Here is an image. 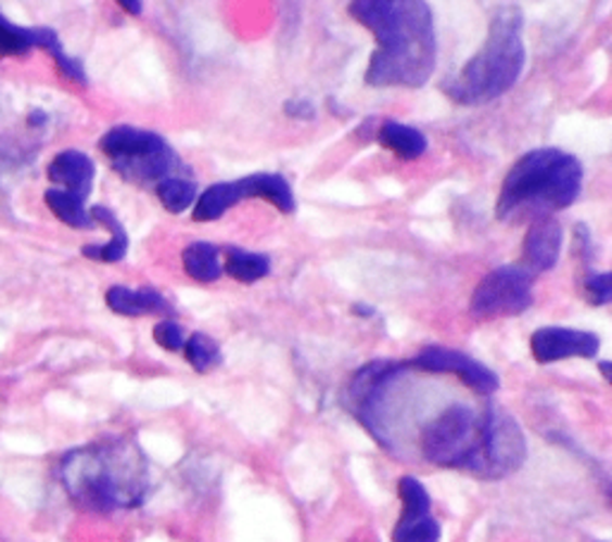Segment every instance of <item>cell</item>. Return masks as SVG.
<instances>
[{
	"label": "cell",
	"mask_w": 612,
	"mask_h": 542,
	"mask_svg": "<svg viewBox=\"0 0 612 542\" xmlns=\"http://www.w3.org/2000/svg\"><path fill=\"white\" fill-rule=\"evenodd\" d=\"M349 13L375 37L367 85L375 89L426 85L435 69V27L429 3L421 0H355Z\"/></svg>",
	"instance_id": "6da1fadb"
},
{
	"label": "cell",
	"mask_w": 612,
	"mask_h": 542,
	"mask_svg": "<svg viewBox=\"0 0 612 542\" xmlns=\"http://www.w3.org/2000/svg\"><path fill=\"white\" fill-rule=\"evenodd\" d=\"M63 488L87 512H120L144 504L151 490L149 459L135 440L111 438L67 452L61 462Z\"/></svg>",
	"instance_id": "7a4b0ae2"
},
{
	"label": "cell",
	"mask_w": 612,
	"mask_h": 542,
	"mask_svg": "<svg viewBox=\"0 0 612 542\" xmlns=\"http://www.w3.org/2000/svg\"><path fill=\"white\" fill-rule=\"evenodd\" d=\"M582 184L584 168L579 158L556 146L534 149L505 175L496 218L508 225L550 218V214L570 208L579 198Z\"/></svg>",
	"instance_id": "3957f363"
},
{
	"label": "cell",
	"mask_w": 612,
	"mask_h": 542,
	"mask_svg": "<svg viewBox=\"0 0 612 542\" xmlns=\"http://www.w3.org/2000/svg\"><path fill=\"white\" fill-rule=\"evenodd\" d=\"M522 25L520 5H498L484 49L443 79L441 91L445 96L457 105H484L508 93L520 79L526 61Z\"/></svg>",
	"instance_id": "277c9868"
},
{
	"label": "cell",
	"mask_w": 612,
	"mask_h": 542,
	"mask_svg": "<svg viewBox=\"0 0 612 542\" xmlns=\"http://www.w3.org/2000/svg\"><path fill=\"white\" fill-rule=\"evenodd\" d=\"M111 168L132 184H161L170 177H190L192 170L166 139L149 129L117 125L99 141Z\"/></svg>",
	"instance_id": "5b68a950"
},
{
	"label": "cell",
	"mask_w": 612,
	"mask_h": 542,
	"mask_svg": "<svg viewBox=\"0 0 612 542\" xmlns=\"http://www.w3.org/2000/svg\"><path fill=\"white\" fill-rule=\"evenodd\" d=\"M486 438V409L452 404L426 421L419 430V452L429 464L462 468L476 476Z\"/></svg>",
	"instance_id": "8992f818"
},
{
	"label": "cell",
	"mask_w": 612,
	"mask_h": 542,
	"mask_svg": "<svg viewBox=\"0 0 612 542\" xmlns=\"http://www.w3.org/2000/svg\"><path fill=\"white\" fill-rule=\"evenodd\" d=\"M405 371L407 363L373 361L355 373L345 395L347 409L357 416L361 426L371 433V438L391 452H395L393 390L395 385L403 380Z\"/></svg>",
	"instance_id": "52a82bcc"
},
{
	"label": "cell",
	"mask_w": 612,
	"mask_h": 542,
	"mask_svg": "<svg viewBox=\"0 0 612 542\" xmlns=\"http://www.w3.org/2000/svg\"><path fill=\"white\" fill-rule=\"evenodd\" d=\"M244 198H264L273 204L280 214H294L297 202H294L292 186L282 175L273 172H256L234 182L211 184L208 190L196 198L192 218L196 222H214L238 206Z\"/></svg>",
	"instance_id": "ba28073f"
},
{
	"label": "cell",
	"mask_w": 612,
	"mask_h": 542,
	"mask_svg": "<svg viewBox=\"0 0 612 542\" xmlns=\"http://www.w3.org/2000/svg\"><path fill=\"white\" fill-rule=\"evenodd\" d=\"M534 304V275L522 266H500L479 282L472 294V315L476 321L520 315Z\"/></svg>",
	"instance_id": "9c48e42d"
},
{
	"label": "cell",
	"mask_w": 612,
	"mask_h": 542,
	"mask_svg": "<svg viewBox=\"0 0 612 542\" xmlns=\"http://www.w3.org/2000/svg\"><path fill=\"white\" fill-rule=\"evenodd\" d=\"M526 462V438L508 411L486 406V438L476 478L500 480L512 476Z\"/></svg>",
	"instance_id": "30bf717a"
},
{
	"label": "cell",
	"mask_w": 612,
	"mask_h": 542,
	"mask_svg": "<svg viewBox=\"0 0 612 542\" xmlns=\"http://www.w3.org/2000/svg\"><path fill=\"white\" fill-rule=\"evenodd\" d=\"M407 366L426 371V373H452L462 380L469 390L476 395H493L500 387L498 375L484 363L469 357L464 351L447 347H426L421 349Z\"/></svg>",
	"instance_id": "8fae6325"
},
{
	"label": "cell",
	"mask_w": 612,
	"mask_h": 542,
	"mask_svg": "<svg viewBox=\"0 0 612 542\" xmlns=\"http://www.w3.org/2000/svg\"><path fill=\"white\" fill-rule=\"evenodd\" d=\"M600 351V339L586 330L538 327L532 335V353L538 363H556L564 359H594Z\"/></svg>",
	"instance_id": "7c38bea8"
},
{
	"label": "cell",
	"mask_w": 612,
	"mask_h": 542,
	"mask_svg": "<svg viewBox=\"0 0 612 542\" xmlns=\"http://www.w3.org/2000/svg\"><path fill=\"white\" fill-rule=\"evenodd\" d=\"M562 251V228L558 220L540 218L526 230L522 261L528 273H548L558 266Z\"/></svg>",
	"instance_id": "4fadbf2b"
},
{
	"label": "cell",
	"mask_w": 612,
	"mask_h": 542,
	"mask_svg": "<svg viewBox=\"0 0 612 542\" xmlns=\"http://www.w3.org/2000/svg\"><path fill=\"white\" fill-rule=\"evenodd\" d=\"M93 177H97V165L81 151H63L49 165V180L55 184V190H63L67 194L77 196L79 202L91 194Z\"/></svg>",
	"instance_id": "5bb4252c"
},
{
	"label": "cell",
	"mask_w": 612,
	"mask_h": 542,
	"mask_svg": "<svg viewBox=\"0 0 612 542\" xmlns=\"http://www.w3.org/2000/svg\"><path fill=\"white\" fill-rule=\"evenodd\" d=\"M105 304H109L111 311L120 313V315H129V318L146 315V313H163V315L173 313L170 301L163 297L161 292L151 289V287L129 289L123 285H115L105 292Z\"/></svg>",
	"instance_id": "9a60e30c"
},
{
	"label": "cell",
	"mask_w": 612,
	"mask_h": 542,
	"mask_svg": "<svg viewBox=\"0 0 612 542\" xmlns=\"http://www.w3.org/2000/svg\"><path fill=\"white\" fill-rule=\"evenodd\" d=\"M89 216L93 222H101L103 228L111 230V242L105 244H89L81 249L87 258L99 263H120L123 258L127 256V246H129V237L123 228V222L117 220V216L109 206H93L89 210Z\"/></svg>",
	"instance_id": "2e32d148"
},
{
	"label": "cell",
	"mask_w": 612,
	"mask_h": 542,
	"mask_svg": "<svg viewBox=\"0 0 612 542\" xmlns=\"http://www.w3.org/2000/svg\"><path fill=\"white\" fill-rule=\"evenodd\" d=\"M55 41L61 39H58V34L49 27H20L15 22L0 15V53L3 55H22L37 49V46L49 51Z\"/></svg>",
	"instance_id": "e0dca14e"
},
{
	"label": "cell",
	"mask_w": 612,
	"mask_h": 542,
	"mask_svg": "<svg viewBox=\"0 0 612 542\" xmlns=\"http://www.w3.org/2000/svg\"><path fill=\"white\" fill-rule=\"evenodd\" d=\"M379 144L403 160H415L423 156L429 149V141L417 127H409L395 120H383L379 125Z\"/></svg>",
	"instance_id": "ac0fdd59"
},
{
	"label": "cell",
	"mask_w": 612,
	"mask_h": 542,
	"mask_svg": "<svg viewBox=\"0 0 612 542\" xmlns=\"http://www.w3.org/2000/svg\"><path fill=\"white\" fill-rule=\"evenodd\" d=\"M184 273L196 282H216L222 275L218 246L211 242H192L182 251Z\"/></svg>",
	"instance_id": "d6986e66"
},
{
	"label": "cell",
	"mask_w": 612,
	"mask_h": 542,
	"mask_svg": "<svg viewBox=\"0 0 612 542\" xmlns=\"http://www.w3.org/2000/svg\"><path fill=\"white\" fill-rule=\"evenodd\" d=\"M43 202L53 210V216L65 222L67 228H75V230H91L93 228V220L89 216V210L85 208V202H79L77 196L67 194L63 190H49L43 194Z\"/></svg>",
	"instance_id": "ffe728a7"
},
{
	"label": "cell",
	"mask_w": 612,
	"mask_h": 542,
	"mask_svg": "<svg viewBox=\"0 0 612 542\" xmlns=\"http://www.w3.org/2000/svg\"><path fill=\"white\" fill-rule=\"evenodd\" d=\"M226 273L232 280L244 282V285H252V282H258L270 273V261L264 254L244 251V249H238V246H230L228 258H226Z\"/></svg>",
	"instance_id": "44dd1931"
},
{
	"label": "cell",
	"mask_w": 612,
	"mask_h": 542,
	"mask_svg": "<svg viewBox=\"0 0 612 542\" xmlns=\"http://www.w3.org/2000/svg\"><path fill=\"white\" fill-rule=\"evenodd\" d=\"M441 524L431 514H403L395 526L393 542H438Z\"/></svg>",
	"instance_id": "7402d4cb"
},
{
	"label": "cell",
	"mask_w": 612,
	"mask_h": 542,
	"mask_svg": "<svg viewBox=\"0 0 612 542\" xmlns=\"http://www.w3.org/2000/svg\"><path fill=\"white\" fill-rule=\"evenodd\" d=\"M156 196L168 214H184L196 204V184L187 177H170V180L156 184Z\"/></svg>",
	"instance_id": "603a6c76"
},
{
	"label": "cell",
	"mask_w": 612,
	"mask_h": 542,
	"mask_svg": "<svg viewBox=\"0 0 612 542\" xmlns=\"http://www.w3.org/2000/svg\"><path fill=\"white\" fill-rule=\"evenodd\" d=\"M184 359L196 373H206L222 363V351L214 337L194 333L184 341Z\"/></svg>",
	"instance_id": "cb8c5ba5"
},
{
	"label": "cell",
	"mask_w": 612,
	"mask_h": 542,
	"mask_svg": "<svg viewBox=\"0 0 612 542\" xmlns=\"http://www.w3.org/2000/svg\"><path fill=\"white\" fill-rule=\"evenodd\" d=\"M397 494L405 506L403 514H431L429 492L415 476H403L397 480Z\"/></svg>",
	"instance_id": "d4e9b609"
},
{
	"label": "cell",
	"mask_w": 612,
	"mask_h": 542,
	"mask_svg": "<svg viewBox=\"0 0 612 542\" xmlns=\"http://www.w3.org/2000/svg\"><path fill=\"white\" fill-rule=\"evenodd\" d=\"M153 339H156V345L166 351H180L184 349L187 341L182 325L178 321H173V318H166V321L153 325Z\"/></svg>",
	"instance_id": "484cf974"
},
{
	"label": "cell",
	"mask_w": 612,
	"mask_h": 542,
	"mask_svg": "<svg viewBox=\"0 0 612 542\" xmlns=\"http://www.w3.org/2000/svg\"><path fill=\"white\" fill-rule=\"evenodd\" d=\"M584 287H586L588 304H594V306L610 304V299H612V275L610 273L588 275L586 282H584Z\"/></svg>",
	"instance_id": "4316f807"
},
{
	"label": "cell",
	"mask_w": 612,
	"mask_h": 542,
	"mask_svg": "<svg viewBox=\"0 0 612 542\" xmlns=\"http://www.w3.org/2000/svg\"><path fill=\"white\" fill-rule=\"evenodd\" d=\"M282 111H285V115L294 117V120H314V117H316L314 105L309 101H302V99L285 101Z\"/></svg>",
	"instance_id": "83f0119b"
},
{
	"label": "cell",
	"mask_w": 612,
	"mask_h": 542,
	"mask_svg": "<svg viewBox=\"0 0 612 542\" xmlns=\"http://www.w3.org/2000/svg\"><path fill=\"white\" fill-rule=\"evenodd\" d=\"M120 8L127 10L129 15H141V8H144V5H141L139 0H120Z\"/></svg>",
	"instance_id": "f1b7e54d"
},
{
	"label": "cell",
	"mask_w": 612,
	"mask_h": 542,
	"mask_svg": "<svg viewBox=\"0 0 612 542\" xmlns=\"http://www.w3.org/2000/svg\"><path fill=\"white\" fill-rule=\"evenodd\" d=\"M46 120H49V117H46V113H43V111H31V113H29V117H27L29 127H41Z\"/></svg>",
	"instance_id": "f546056e"
},
{
	"label": "cell",
	"mask_w": 612,
	"mask_h": 542,
	"mask_svg": "<svg viewBox=\"0 0 612 542\" xmlns=\"http://www.w3.org/2000/svg\"><path fill=\"white\" fill-rule=\"evenodd\" d=\"M352 311H355L357 315H373L375 313V309L369 304H355V306H352Z\"/></svg>",
	"instance_id": "4dcf8cb0"
},
{
	"label": "cell",
	"mask_w": 612,
	"mask_h": 542,
	"mask_svg": "<svg viewBox=\"0 0 612 542\" xmlns=\"http://www.w3.org/2000/svg\"><path fill=\"white\" fill-rule=\"evenodd\" d=\"M600 371H603L605 380H610V361H600Z\"/></svg>",
	"instance_id": "1f68e13d"
}]
</instances>
